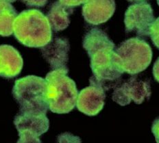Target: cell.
I'll return each mask as SVG.
<instances>
[{"mask_svg":"<svg viewBox=\"0 0 159 143\" xmlns=\"http://www.w3.org/2000/svg\"><path fill=\"white\" fill-rule=\"evenodd\" d=\"M155 21L151 6L146 2L134 3L125 11L124 23L125 32L138 36L150 35V29Z\"/></svg>","mask_w":159,"mask_h":143,"instance_id":"7","label":"cell"},{"mask_svg":"<svg viewBox=\"0 0 159 143\" xmlns=\"http://www.w3.org/2000/svg\"><path fill=\"white\" fill-rule=\"evenodd\" d=\"M124 71L136 75L143 71L150 65L152 51L148 42L139 38L124 41L115 50Z\"/></svg>","mask_w":159,"mask_h":143,"instance_id":"5","label":"cell"},{"mask_svg":"<svg viewBox=\"0 0 159 143\" xmlns=\"http://www.w3.org/2000/svg\"><path fill=\"white\" fill-rule=\"evenodd\" d=\"M153 75L156 80L159 82V57L153 66Z\"/></svg>","mask_w":159,"mask_h":143,"instance_id":"19","label":"cell"},{"mask_svg":"<svg viewBox=\"0 0 159 143\" xmlns=\"http://www.w3.org/2000/svg\"><path fill=\"white\" fill-rule=\"evenodd\" d=\"M0 1H4V2H7L9 3H12V2H15L16 0H0Z\"/></svg>","mask_w":159,"mask_h":143,"instance_id":"21","label":"cell"},{"mask_svg":"<svg viewBox=\"0 0 159 143\" xmlns=\"http://www.w3.org/2000/svg\"><path fill=\"white\" fill-rule=\"evenodd\" d=\"M152 132L154 136L156 141L159 143V117L156 118L152 123Z\"/></svg>","mask_w":159,"mask_h":143,"instance_id":"18","label":"cell"},{"mask_svg":"<svg viewBox=\"0 0 159 143\" xmlns=\"http://www.w3.org/2000/svg\"><path fill=\"white\" fill-rule=\"evenodd\" d=\"M69 69H54L45 77L49 109L56 114H67L74 109L78 95L75 82L67 75Z\"/></svg>","mask_w":159,"mask_h":143,"instance_id":"2","label":"cell"},{"mask_svg":"<svg viewBox=\"0 0 159 143\" xmlns=\"http://www.w3.org/2000/svg\"><path fill=\"white\" fill-rule=\"evenodd\" d=\"M115 49L114 42L111 41L86 49L91 59L93 77L104 88V82H113L124 73Z\"/></svg>","mask_w":159,"mask_h":143,"instance_id":"4","label":"cell"},{"mask_svg":"<svg viewBox=\"0 0 159 143\" xmlns=\"http://www.w3.org/2000/svg\"><path fill=\"white\" fill-rule=\"evenodd\" d=\"M154 45L159 49V17L155 19L150 29V35Z\"/></svg>","mask_w":159,"mask_h":143,"instance_id":"15","label":"cell"},{"mask_svg":"<svg viewBox=\"0 0 159 143\" xmlns=\"http://www.w3.org/2000/svg\"><path fill=\"white\" fill-rule=\"evenodd\" d=\"M115 9V0H89L82 7V15L87 23L98 25L108 21Z\"/></svg>","mask_w":159,"mask_h":143,"instance_id":"10","label":"cell"},{"mask_svg":"<svg viewBox=\"0 0 159 143\" xmlns=\"http://www.w3.org/2000/svg\"><path fill=\"white\" fill-rule=\"evenodd\" d=\"M18 16L11 3L0 1V36H9L13 34V25Z\"/></svg>","mask_w":159,"mask_h":143,"instance_id":"14","label":"cell"},{"mask_svg":"<svg viewBox=\"0 0 159 143\" xmlns=\"http://www.w3.org/2000/svg\"><path fill=\"white\" fill-rule=\"evenodd\" d=\"M150 83L134 76L116 88L112 98L119 105L125 106L130 104L132 101L136 104H141L145 99H150Z\"/></svg>","mask_w":159,"mask_h":143,"instance_id":"8","label":"cell"},{"mask_svg":"<svg viewBox=\"0 0 159 143\" xmlns=\"http://www.w3.org/2000/svg\"><path fill=\"white\" fill-rule=\"evenodd\" d=\"M14 124L19 133L17 142H41L39 137L49 127L46 114L21 112L15 117Z\"/></svg>","mask_w":159,"mask_h":143,"instance_id":"6","label":"cell"},{"mask_svg":"<svg viewBox=\"0 0 159 143\" xmlns=\"http://www.w3.org/2000/svg\"><path fill=\"white\" fill-rule=\"evenodd\" d=\"M23 58L19 52L11 45H0V76L12 78L21 73Z\"/></svg>","mask_w":159,"mask_h":143,"instance_id":"12","label":"cell"},{"mask_svg":"<svg viewBox=\"0 0 159 143\" xmlns=\"http://www.w3.org/2000/svg\"><path fill=\"white\" fill-rule=\"evenodd\" d=\"M157 4H158V5L159 6V0H157Z\"/></svg>","mask_w":159,"mask_h":143,"instance_id":"22","label":"cell"},{"mask_svg":"<svg viewBox=\"0 0 159 143\" xmlns=\"http://www.w3.org/2000/svg\"><path fill=\"white\" fill-rule=\"evenodd\" d=\"M88 1L89 0H58L61 4L72 8L80 6L81 4H84Z\"/></svg>","mask_w":159,"mask_h":143,"instance_id":"16","label":"cell"},{"mask_svg":"<svg viewBox=\"0 0 159 143\" xmlns=\"http://www.w3.org/2000/svg\"><path fill=\"white\" fill-rule=\"evenodd\" d=\"M25 4L31 7H43L48 3V0H21Z\"/></svg>","mask_w":159,"mask_h":143,"instance_id":"17","label":"cell"},{"mask_svg":"<svg viewBox=\"0 0 159 143\" xmlns=\"http://www.w3.org/2000/svg\"><path fill=\"white\" fill-rule=\"evenodd\" d=\"M13 33L19 42L29 47L41 48L52 39L48 17L36 9L27 10L18 15L13 25Z\"/></svg>","mask_w":159,"mask_h":143,"instance_id":"1","label":"cell"},{"mask_svg":"<svg viewBox=\"0 0 159 143\" xmlns=\"http://www.w3.org/2000/svg\"><path fill=\"white\" fill-rule=\"evenodd\" d=\"M43 56L53 69H68L69 44L64 38H55L48 45L41 47Z\"/></svg>","mask_w":159,"mask_h":143,"instance_id":"11","label":"cell"},{"mask_svg":"<svg viewBox=\"0 0 159 143\" xmlns=\"http://www.w3.org/2000/svg\"><path fill=\"white\" fill-rule=\"evenodd\" d=\"M128 1L129 2H132V3H139V2L147 1V0H128Z\"/></svg>","mask_w":159,"mask_h":143,"instance_id":"20","label":"cell"},{"mask_svg":"<svg viewBox=\"0 0 159 143\" xmlns=\"http://www.w3.org/2000/svg\"><path fill=\"white\" fill-rule=\"evenodd\" d=\"M91 85L78 93L76 106L80 112L88 116L99 114L104 105L105 89L93 78L90 79Z\"/></svg>","mask_w":159,"mask_h":143,"instance_id":"9","label":"cell"},{"mask_svg":"<svg viewBox=\"0 0 159 143\" xmlns=\"http://www.w3.org/2000/svg\"><path fill=\"white\" fill-rule=\"evenodd\" d=\"M72 12V8L63 6L58 1L52 4L47 15L52 28L56 32L65 29L70 23L69 16Z\"/></svg>","mask_w":159,"mask_h":143,"instance_id":"13","label":"cell"},{"mask_svg":"<svg viewBox=\"0 0 159 143\" xmlns=\"http://www.w3.org/2000/svg\"><path fill=\"white\" fill-rule=\"evenodd\" d=\"M45 79L28 75L15 82L12 94L20 106V112L46 114L49 105Z\"/></svg>","mask_w":159,"mask_h":143,"instance_id":"3","label":"cell"}]
</instances>
